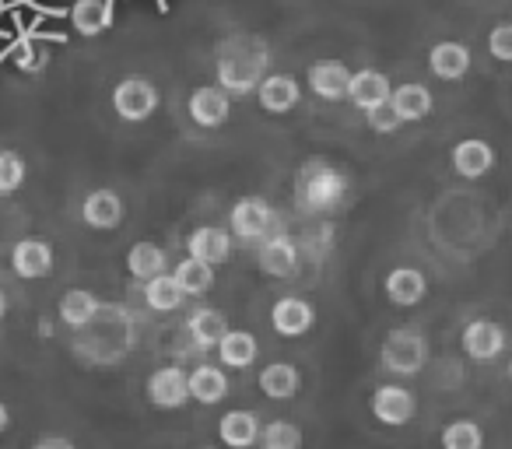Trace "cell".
Instances as JSON below:
<instances>
[{
    "mask_svg": "<svg viewBox=\"0 0 512 449\" xmlns=\"http://www.w3.org/2000/svg\"><path fill=\"white\" fill-rule=\"evenodd\" d=\"M351 190L348 172L330 158H309L302 162L299 179H295V204L302 214H330L344 207Z\"/></svg>",
    "mask_w": 512,
    "mask_h": 449,
    "instance_id": "6da1fadb",
    "label": "cell"
},
{
    "mask_svg": "<svg viewBox=\"0 0 512 449\" xmlns=\"http://www.w3.org/2000/svg\"><path fill=\"white\" fill-rule=\"evenodd\" d=\"M267 46L264 39L253 36H235L221 46L218 53V88L228 99H242V95L256 92L260 78L267 74Z\"/></svg>",
    "mask_w": 512,
    "mask_h": 449,
    "instance_id": "7a4b0ae2",
    "label": "cell"
},
{
    "mask_svg": "<svg viewBox=\"0 0 512 449\" xmlns=\"http://www.w3.org/2000/svg\"><path fill=\"white\" fill-rule=\"evenodd\" d=\"M379 362L393 376H418L428 365V337L418 327H393L383 337Z\"/></svg>",
    "mask_w": 512,
    "mask_h": 449,
    "instance_id": "3957f363",
    "label": "cell"
},
{
    "mask_svg": "<svg viewBox=\"0 0 512 449\" xmlns=\"http://www.w3.org/2000/svg\"><path fill=\"white\" fill-rule=\"evenodd\" d=\"M158 102H162V95H158V85L151 78H137L134 74V78H123L113 88V109L127 123L151 120L158 113Z\"/></svg>",
    "mask_w": 512,
    "mask_h": 449,
    "instance_id": "277c9868",
    "label": "cell"
},
{
    "mask_svg": "<svg viewBox=\"0 0 512 449\" xmlns=\"http://www.w3.org/2000/svg\"><path fill=\"white\" fill-rule=\"evenodd\" d=\"M228 225L232 232L228 236L242 239V243H256V239H267L274 229V207L264 197H242L239 204L228 214Z\"/></svg>",
    "mask_w": 512,
    "mask_h": 449,
    "instance_id": "5b68a950",
    "label": "cell"
},
{
    "mask_svg": "<svg viewBox=\"0 0 512 449\" xmlns=\"http://www.w3.org/2000/svg\"><path fill=\"white\" fill-rule=\"evenodd\" d=\"M369 407H372V414H376V421H383V425H390V428H400L418 414V397L400 383H383L372 390Z\"/></svg>",
    "mask_w": 512,
    "mask_h": 449,
    "instance_id": "8992f818",
    "label": "cell"
},
{
    "mask_svg": "<svg viewBox=\"0 0 512 449\" xmlns=\"http://www.w3.org/2000/svg\"><path fill=\"white\" fill-rule=\"evenodd\" d=\"M148 400L158 411H179V407L190 404V390H186V372L179 365H162L148 376L144 383Z\"/></svg>",
    "mask_w": 512,
    "mask_h": 449,
    "instance_id": "52a82bcc",
    "label": "cell"
},
{
    "mask_svg": "<svg viewBox=\"0 0 512 449\" xmlns=\"http://www.w3.org/2000/svg\"><path fill=\"white\" fill-rule=\"evenodd\" d=\"M127 218V204L116 190L109 186H99V190H88L85 200H81V221L95 232H109L116 229L120 221Z\"/></svg>",
    "mask_w": 512,
    "mask_h": 449,
    "instance_id": "ba28073f",
    "label": "cell"
},
{
    "mask_svg": "<svg viewBox=\"0 0 512 449\" xmlns=\"http://www.w3.org/2000/svg\"><path fill=\"white\" fill-rule=\"evenodd\" d=\"M186 113L197 127L214 130V127H225L228 116H232V99L221 92L218 85H200L190 92V102H186Z\"/></svg>",
    "mask_w": 512,
    "mask_h": 449,
    "instance_id": "9c48e42d",
    "label": "cell"
},
{
    "mask_svg": "<svg viewBox=\"0 0 512 449\" xmlns=\"http://www.w3.org/2000/svg\"><path fill=\"white\" fill-rule=\"evenodd\" d=\"M463 341V351H467L474 362H491V358H498L505 351V344H509V337H505V327L495 320H474L463 327L460 334Z\"/></svg>",
    "mask_w": 512,
    "mask_h": 449,
    "instance_id": "30bf717a",
    "label": "cell"
},
{
    "mask_svg": "<svg viewBox=\"0 0 512 449\" xmlns=\"http://www.w3.org/2000/svg\"><path fill=\"white\" fill-rule=\"evenodd\" d=\"M11 267H15L18 278L39 281L53 274V246L46 239H18L15 250H11Z\"/></svg>",
    "mask_w": 512,
    "mask_h": 449,
    "instance_id": "8fae6325",
    "label": "cell"
},
{
    "mask_svg": "<svg viewBox=\"0 0 512 449\" xmlns=\"http://www.w3.org/2000/svg\"><path fill=\"white\" fill-rule=\"evenodd\" d=\"M186 253L211 267L228 264V260H232V236H228V229H221V225H200V229H193L190 239H186Z\"/></svg>",
    "mask_w": 512,
    "mask_h": 449,
    "instance_id": "7c38bea8",
    "label": "cell"
},
{
    "mask_svg": "<svg viewBox=\"0 0 512 449\" xmlns=\"http://www.w3.org/2000/svg\"><path fill=\"white\" fill-rule=\"evenodd\" d=\"M449 165H453V172L463 179H484L495 169V151H491V144L481 141V137H467V141H460L449 151Z\"/></svg>",
    "mask_w": 512,
    "mask_h": 449,
    "instance_id": "4fadbf2b",
    "label": "cell"
},
{
    "mask_svg": "<svg viewBox=\"0 0 512 449\" xmlns=\"http://www.w3.org/2000/svg\"><path fill=\"white\" fill-rule=\"evenodd\" d=\"M256 260H260V271L271 274V278H292L299 271V243L292 236H281V232L278 236H267L260 243Z\"/></svg>",
    "mask_w": 512,
    "mask_h": 449,
    "instance_id": "5bb4252c",
    "label": "cell"
},
{
    "mask_svg": "<svg viewBox=\"0 0 512 449\" xmlns=\"http://www.w3.org/2000/svg\"><path fill=\"white\" fill-rule=\"evenodd\" d=\"M390 78H386L383 71H372V67H362V71H351L348 78V92H344V99H351L358 109H376L383 106V102H390Z\"/></svg>",
    "mask_w": 512,
    "mask_h": 449,
    "instance_id": "9a60e30c",
    "label": "cell"
},
{
    "mask_svg": "<svg viewBox=\"0 0 512 449\" xmlns=\"http://www.w3.org/2000/svg\"><path fill=\"white\" fill-rule=\"evenodd\" d=\"M256 99H260V109H264V113L281 116V113H288V109L299 106L302 88L292 74H264L260 85H256Z\"/></svg>",
    "mask_w": 512,
    "mask_h": 449,
    "instance_id": "2e32d148",
    "label": "cell"
},
{
    "mask_svg": "<svg viewBox=\"0 0 512 449\" xmlns=\"http://www.w3.org/2000/svg\"><path fill=\"white\" fill-rule=\"evenodd\" d=\"M316 323V309L309 306L306 299H299V295H285V299L274 302L271 309V327L278 330L281 337H302L309 334Z\"/></svg>",
    "mask_w": 512,
    "mask_h": 449,
    "instance_id": "e0dca14e",
    "label": "cell"
},
{
    "mask_svg": "<svg viewBox=\"0 0 512 449\" xmlns=\"http://www.w3.org/2000/svg\"><path fill=\"white\" fill-rule=\"evenodd\" d=\"M348 78H351V71L344 60H316L306 71V81H309V88H313V95H320V99H327V102L344 99Z\"/></svg>",
    "mask_w": 512,
    "mask_h": 449,
    "instance_id": "ac0fdd59",
    "label": "cell"
},
{
    "mask_svg": "<svg viewBox=\"0 0 512 449\" xmlns=\"http://www.w3.org/2000/svg\"><path fill=\"white\" fill-rule=\"evenodd\" d=\"M428 295V278L418 271V267H393L386 274V299L400 309L418 306L421 299Z\"/></svg>",
    "mask_w": 512,
    "mask_h": 449,
    "instance_id": "d6986e66",
    "label": "cell"
},
{
    "mask_svg": "<svg viewBox=\"0 0 512 449\" xmlns=\"http://www.w3.org/2000/svg\"><path fill=\"white\" fill-rule=\"evenodd\" d=\"M390 109L397 113L400 123H418V120H425V116H432L435 99H432V92H428L425 85L411 81V85L393 88V92H390Z\"/></svg>",
    "mask_w": 512,
    "mask_h": 449,
    "instance_id": "ffe728a7",
    "label": "cell"
},
{
    "mask_svg": "<svg viewBox=\"0 0 512 449\" xmlns=\"http://www.w3.org/2000/svg\"><path fill=\"white\" fill-rule=\"evenodd\" d=\"M428 67H432L435 78L442 81H460L467 78L470 71V50L456 39H446V43H435L428 50Z\"/></svg>",
    "mask_w": 512,
    "mask_h": 449,
    "instance_id": "44dd1931",
    "label": "cell"
},
{
    "mask_svg": "<svg viewBox=\"0 0 512 449\" xmlns=\"http://www.w3.org/2000/svg\"><path fill=\"white\" fill-rule=\"evenodd\" d=\"M186 390L197 404H221L228 397V372L221 365H197L186 372Z\"/></svg>",
    "mask_w": 512,
    "mask_h": 449,
    "instance_id": "7402d4cb",
    "label": "cell"
},
{
    "mask_svg": "<svg viewBox=\"0 0 512 449\" xmlns=\"http://www.w3.org/2000/svg\"><path fill=\"white\" fill-rule=\"evenodd\" d=\"M218 439L228 449H253L260 439V418L253 411H228L218 421Z\"/></svg>",
    "mask_w": 512,
    "mask_h": 449,
    "instance_id": "603a6c76",
    "label": "cell"
},
{
    "mask_svg": "<svg viewBox=\"0 0 512 449\" xmlns=\"http://www.w3.org/2000/svg\"><path fill=\"white\" fill-rule=\"evenodd\" d=\"M57 309H60V320H64L67 327L85 330L88 323L99 320L102 299L95 292H88V288H71V292H64V299H60Z\"/></svg>",
    "mask_w": 512,
    "mask_h": 449,
    "instance_id": "cb8c5ba5",
    "label": "cell"
},
{
    "mask_svg": "<svg viewBox=\"0 0 512 449\" xmlns=\"http://www.w3.org/2000/svg\"><path fill=\"white\" fill-rule=\"evenodd\" d=\"M127 271L134 274L137 281H151V278H158V274H169V253H165L158 243L141 239V243L130 246Z\"/></svg>",
    "mask_w": 512,
    "mask_h": 449,
    "instance_id": "d4e9b609",
    "label": "cell"
},
{
    "mask_svg": "<svg viewBox=\"0 0 512 449\" xmlns=\"http://www.w3.org/2000/svg\"><path fill=\"white\" fill-rule=\"evenodd\" d=\"M256 355H260V344H256V337L249 330L228 327V334L218 341V358L225 369H249L256 362Z\"/></svg>",
    "mask_w": 512,
    "mask_h": 449,
    "instance_id": "484cf974",
    "label": "cell"
},
{
    "mask_svg": "<svg viewBox=\"0 0 512 449\" xmlns=\"http://www.w3.org/2000/svg\"><path fill=\"white\" fill-rule=\"evenodd\" d=\"M260 390L271 400H292L302 390V372L292 362H271L260 372Z\"/></svg>",
    "mask_w": 512,
    "mask_h": 449,
    "instance_id": "4316f807",
    "label": "cell"
},
{
    "mask_svg": "<svg viewBox=\"0 0 512 449\" xmlns=\"http://www.w3.org/2000/svg\"><path fill=\"white\" fill-rule=\"evenodd\" d=\"M113 22V8H109V0H74L71 8V25L81 32V36H102Z\"/></svg>",
    "mask_w": 512,
    "mask_h": 449,
    "instance_id": "83f0119b",
    "label": "cell"
},
{
    "mask_svg": "<svg viewBox=\"0 0 512 449\" xmlns=\"http://www.w3.org/2000/svg\"><path fill=\"white\" fill-rule=\"evenodd\" d=\"M186 334L193 337L197 348L211 351V348H218V341L228 334V323L218 309H197V313L186 320Z\"/></svg>",
    "mask_w": 512,
    "mask_h": 449,
    "instance_id": "f1b7e54d",
    "label": "cell"
},
{
    "mask_svg": "<svg viewBox=\"0 0 512 449\" xmlns=\"http://www.w3.org/2000/svg\"><path fill=\"white\" fill-rule=\"evenodd\" d=\"M144 299H148V309H155V313H176L186 295L172 274H158V278L144 281Z\"/></svg>",
    "mask_w": 512,
    "mask_h": 449,
    "instance_id": "f546056e",
    "label": "cell"
},
{
    "mask_svg": "<svg viewBox=\"0 0 512 449\" xmlns=\"http://www.w3.org/2000/svg\"><path fill=\"white\" fill-rule=\"evenodd\" d=\"M172 278H176V285L183 288V295H207L214 288V267L204 264V260L186 257L176 264V274H172Z\"/></svg>",
    "mask_w": 512,
    "mask_h": 449,
    "instance_id": "4dcf8cb0",
    "label": "cell"
},
{
    "mask_svg": "<svg viewBox=\"0 0 512 449\" xmlns=\"http://www.w3.org/2000/svg\"><path fill=\"white\" fill-rule=\"evenodd\" d=\"M442 449H484V428L470 418H456L442 428Z\"/></svg>",
    "mask_w": 512,
    "mask_h": 449,
    "instance_id": "1f68e13d",
    "label": "cell"
},
{
    "mask_svg": "<svg viewBox=\"0 0 512 449\" xmlns=\"http://www.w3.org/2000/svg\"><path fill=\"white\" fill-rule=\"evenodd\" d=\"M260 449H302V442H306V435H302V428L295 425V421H271V425L260 428Z\"/></svg>",
    "mask_w": 512,
    "mask_h": 449,
    "instance_id": "d6a6232c",
    "label": "cell"
},
{
    "mask_svg": "<svg viewBox=\"0 0 512 449\" xmlns=\"http://www.w3.org/2000/svg\"><path fill=\"white\" fill-rule=\"evenodd\" d=\"M25 183V158L18 151H0V193H15Z\"/></svg>",
    "mask_w": 512,
    "mask_h": 449,
    "instance_id": "836d02e7",
    "label": "cell"
},
{
    "mask_svg": "<svg viewBox=\"0 0 512 449\" xmlns=\"http://www.w3.org/2000/svg\"><path fill=\"white\" fill-rule=\"evenodd\" d=\"M488 50L498 64H509L512 60V22H498L491 29V39H488Z\"/></svg>",
    "mask_w": 512,
    "mask_h": 449,
    "instance_id": "e575fe53",
    "label": "cell"
},
{
    "mask_svg": "<svg viewBox=\"0 0 512 449\" xmlns=\"http://www.w3.org/2000/svg\"><path fill=\"white\" fill-rule=\"evenodd\" d=\"M365 120H369V127L376 130V134H393V130L400 127V120H397V113L390 109V102L369 109V113H365Z\"/></svg>",
    "mask_w": 512,
    "mask_h": 449,
    "instance_id": "d590c367",
    "label": "cell"
},
{
    "mask_svg": "<svg viewBox=\"0 0 512 449\" xmlns=\"http://www.w3.org/2000/svg\"><path fill=\"white\" fill-rule=\"evenodd\" d=\"M15 64L22 67V71H39V67L46 64V53H43V50H36L32 43H25V46H18Z\"/></svg>",
    "mask_w": 512,
    "mask_h": 449,
    "instance_id": "8d00e7d4",
    "label": "cell"
},
{
    "mask_svg": "<svg viewBox=\"0 0 512 449\" xmlns=\"http://www.w3.org/2000/svg\"><path fill=\"white\" fill-rule=\"evenodd\" d=\"M32 449H71V442H67L64 435H43Z\"/></svg>",
    "mask_w": 512,
    "mask_h": 449,
    "instance_id": "74e56055",
    "label": "cell"
},
{
    "mask_svg": "<svg viewBox=\"0 0 512 449\" xmlns=\"http://www.w3.org/2000/svg\"><path fill=\"white\" fill-rule=\"evenodd\" d=\"M8 425H11V411H8V404H0V435L8 432Z\"/></svg>",
    "mask_w": 512,
    "mask_h": 449,
    "instance_id": "f35d334b",
    "label": "cell"
},
{
    "mask_svg": "<svg viewBox=\"0 0 512 449\" xmlns=\"http://www.w3.org/2000/svg\"><path fill=\"white\" fill-rule=\"evenodd\" d=\"M4 316H8V295L0 292V320H4Z\"/></svg>",
    "mask_w": 512,
    "mask_h": 449,
    "instance_id": "ab89813d",
    "label": "cell"
},
{
    "mask_svg": "<svg viewBox=\"0 0 512 449\" xmlns=\"http://www.w3.org/2000/svg\"><path fill=\"white\" fill-rule=\"evenodd\" d=\"M71 449H74V446H71Z\"/></svg>",
    "mask_w": 512,
    "mask_h": 449,
    "instance_id": "60d3db41",
    "label": "cell"
},
{
    "mask_svg": "<svg viewBox=\"0 0 512 449\" xmlns=\"http://www.w3.org/2000/svg\"><path fill=\"white\" fill-rule=\"evenodd\" d=\"M204 449H207V446H204Z\"/></svg>",
    "mask_w": 512,
    "mask_h": 449,
    "instance_id": "b9f144b4",
    "label": "cell"
}]
</instances>
